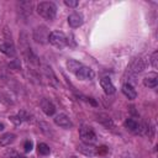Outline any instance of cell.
Listing matches in <instances>:
<instances>
[{"instance_id":"cell-13","label":"cell","mask_w":158,"mask_h":158,"mask_svg":"<svg viewBox=\"0 0 158 158\" xmlns=\"http://www.w3.org/2000/svg\"><path fill=\"white\" fill-rule=\"evenodd\" d=\"M100 85H101V88L104 89V91H105L107 95H111V94H114V93L116 91L114 84L111 83V80H110L109 78H101V79H100Z\"/></svg>"},{"instance_id":"cell-9","label":"cell","mask_w":158,"mask_h":158,"mask_svg":"<svg viewBox=\"0 0 158 158\" xmlns=\"http://www.w3.org/2000/svg\"><path fill=\"white\" fill-rule=\"evenodd\" d=\"M43 73H44L46 78L48 79L49 85L56 86V88H58V86H59V83H58V80H57V77L54 75V73H53V70H52V68H51V67L44 65V67H43Z\"/></svg>"},{"instance_id":"cell-18","label":"cell","mask_w":158,"mask_h":158,"mask_svg":"<svg viewBox=\"0 0 158 158\" xmlns=\"http://www.w3.org/2000/svg\"><path fill=\"white\" fill-rule=\"evenodd\" d=\"M15 137H16V136H15L14 133H10V132L2 135V136L0 137V146H2V147L9 146L10 143H12V142L15 141Z\"/></svg>"},{"instance_id":"cell-28","label":"cell","mask_w":158,"mask_h":158,"mask_svg":"<svg viewBox=\"0 0 158 158\" xmlns=\"http://www.w3.org/2000/svg\"><path fill=\"white\" fill-rule=\"evenodd\" d=\"M4 128H5V126H4V123H1V122H0V131H2Z\"/></svg>"},{"instance_id":"cell-17","label":"cell","mask_w":158,"mask_h":158,"mask_svg":"<svg viewBox=\"0 0 158 158\" xmlns=\"http://www.w3.org/2000/svg\"><path fill=\"white\" fill-rule=\"evenodd\" d=\"M96 120H98V122H100L101 125H104V126L107 127V128L114 127V121L111 120L110 116H107V115H105V114H99Z\"/></svg>"},{"instance_id":"cell-3","label":"cell","mask_w":158,"mask_h":158,"mask_svg":"<svg viewBox=\"0 0 158 158\" xmlns=\"http://www.w3.org/2000/svg\"><path fill=\"white\" fill-rule=\"evenodd\" d=\"M79 136H80L83 143H86V144H94L98 139L95 131L93 130V127H90L88 125H83L79 128Z\"/></svg>"},{"instance_id":"cell-19","label":"cell","mask_w":158,"mask_h":158,"mask_svg":"<svg viewBox=\"0 0 158 158\" xmlns=\"http://www.w3.org/2000/svg\"><path fill=\"white\" fill-rule=\"evenodd\" d=\"M81 65H83V64H81L80 62L75 60V59H68V60H67V68H68V70L72 72V73H74V74L79 70V68H80Z\"/></svg>"},{"instance_id":"cell-6","label":"cell","mask_w":158,"mask_h":158,"mask_svg":"<svg viewBox=\"0 0 158 158\" xmlns=\"http://www.w3.org/2000/svg\"><path fill=\"white\" fill-rule=\"evenodd\" d=\"M54 123L62 128H70L73 127L72 120L65 115V114H58L54 116Z\"/></svg>"},{"instance_id":"cell-20","label":"cell","mask_w":158,"mask_h":158,"mask_svg":"<svg viewBox=\"0 0 158 158\" xmlns=\"http://www.w3.org/2000/svg\"><path fill=\"white\" fill-rule=\"evenodd\" d=\"M138 126H139V123H138L136 120H133V118H126V121H125V127H126L128 131H131V132L137 133Z\"/></svg>"},{"instance_id":"cell-26","label":"cell","mask_w":158,"mask_h":158,"mask_svg":"<svg viewBox=\"0 0 158 158\" xmlns=\"http://www.w3.org/2000/svg\"><path fill=\"white\" fill-rule=\"evenodd\" d=\"M64 4L67 6H69V7H77L79 2L77 0H64Z\"/></svg>"},{"instance_id":"cell-11","label":"cell","mask_w":158,"mask_h":158,"mask_svg":"<svg viewBox=\"0 0 158 158\" xmlns=\"http://www.w3.org/2000/svg\"><path fill=\"white\" fill-rule=\"evenodd\" d=\"M0 52H2L7 57H15L16 56V49L11 42H4L0 44Z\"/></svg>"},{"instance_id":"cell-8","label":"cell","mask_w":158,"mask_h":158,"mask_svg":"<svg viewBox=\"0 0 158 158\" xmlns=\"http://www.w3.org/2000/svg\"><path fill=\"white\" fill-rule=\"evenodd\" d=\"M41 109L42 111L47 115V116H53L56 114V106L53 105V102L48 99H42L41 100Z\"/></svg>"},{"instance_id":"cell-1","label":"cell","mask_w":158,"mask_h":158,"mask_svg":"<svg viewBox=\"0 0 158 158\" xmlns=\"http://www.w3.org/2000/svg\"><path fill=\"white\" fill-rule=\"evenodd\" d=\"M37 12L46 20H53L57 14V6L51 1H42L37 5Z\"/></svg>"},{"instance_id":"cell-4","label":"cell","mask_w":158,"mask_h":158,"mask_svg":"<svg viewBox=\"0 0 158 158\" xmlns=\"http://www.w3.org/2000/svg\"><path fill=\"white\" fill-rule=\"evenodd\" d=\"M49 30L46 26H38L33 30V40L38 43H47L48 42V37H49Z\"/></svg>"},{"instance_id":"cell-15","label":"cell","mask_w":158,"mask_h":158,"mask_svg":"<svg viewBox=\"0 0 158 158\" xmlns=\"http://www.w3.org/2000/svg\"><path fill=\"white\" fill-rule=\"evenodd\" d=\"M122 93H123L125 96L128 98L130 100H133V99H136V96H137V91L135 90L133 85H132V84H128V83H126V84L122 85Z\"/></svg>"},{"instance_id":"cell-21","label":"cell","mask_w":158,"mask_h":158,"mask_svg":"<svg viewBox=\"0 0 158 158\" xmlns=\"http://www.w3.org/2000/svg\"><path fill=\"white\" fill-rule=\"evenodd\" d=\"M37 149H38V153L42 154V156H48L49 152H51V148H49L46 143H38Z\"/></svg>"},{"instance_id":"cell-23","label":"cell","mask_w":158,"mask_h":158,"mask_svg":"<svg viewBox=\"0 0 158 158\" xmlns=\"http://www.w3.org/2000/svg\"><path fill=\"white\" fill-rule=\"evenodd\" d=\"M32 148H33V142L30 141V139H26L25 143H23V149H25V152L28 153V152L32 151Z\"/></svg>"},{"instance_id":"cell-7","label":"cell","mask_w":158,"mask_h":158,"mask_svg":"<svg viewBox=\"0 0 158 158\" xmlns=\"http://www.w3.org/2000/svg\"><path fill=\"white\" fill-rule=\"evenodd\" d=\"M84 22V17L80 12H73L68 16V23L72 28H77L79 26H81Z\"/></svg>"},{"instance_id":"cell-16","label":"cell","mask_w":158,"mask_h":158,"mask_svg":"<svg viewBox=\"0 0 158 158\" xmlns=\"http://www.w3.org/2000/svg\"><path fill=\"white\" fill-rule=\"evenodd\" d=\"M143 84L148 88H156L158 84V75L156 73H149L148 75L144 77L143 79Z\"/></svg>"},{"instance_id":"cell-25","label":"cell","mask_w":158,"mask_h":158,"mask_svg":"<svg viewBox=\"0 0 158 158\" xmlns=\"http://www.w3.org/2000/svg\"><path fill=\"white\" fill-rule=\"evenodd\" d=\"M9 118H10V121H11L14 125H16V126H19V125L22 122V121H21V118L19 117V115H16V116H10Z\"/></svg>"},{"instance_id":"cell-22","label":"cell","mask_w":158,"mask_h":158,"mask_svg":"<svg viewBox=\"0 0 158 158\" xmlns=\"http://www.w3.org/2000/svg\"><path fill=\"white\" fill-rule=\"evenodd\" d=\"M151 63H152V67H153L154 69L158 68V52H157V51L153 52V54H152V57H151Z\"/></svg>"},{"instance_id":"cell-12","label":"cell","mask_w":158,"mask_h":158,"mask_svg":"<svg viewBox=\"0 0 158 158\" xmlns=\"http://www.w3.org/2000/svg\"><path fill=\"white\" fill-rule=\"evenodd\" d=\"M22 53H23V56H25V58H26L27 62H30V63H32V64H38V58H37V56L32 52V49H31L30 46L26 44V46L23 47V49H22Z\"/></svg>"},{"instance_id":"cell-5","label":"cell","mask_w":158,"mask_h":158,"mask_svg":"<svg viewBox=\"0 0 158 158\" xmlns=\"http://www.w3.org/2000/svg\"><path fill=\"white\" fill-rule=\"evenodd\" d=\"M77 78H79L80 80H91L94 77H95V73L91 68L89 67H85V65H81L79 68V70L75 73Z\"/></svg>"},{"instance_id":"cell-14","label":"cell","mask_w":158,"mask_h":158,"mask_svg":"<svg viewBox=\"0 0 158 158\" xmlns=\"http://www.w3.org/2000/svg\"><path fill=\"white\" fill-rule=\"evenodd\" d=\"M80 153H83V154H85V156H89V157H93V156H95L96 154V148L95 147H93V144H86V143H81V144H79L78 146V148H77Z\"/></svg>"},{"instance_id":"cell-24","label":"cell","mask_w":158,"mask_h":158,"mask_svg":"<svg viewBox=\"0 0 158 158\" xmlns=\"http://www.w3.org/2000/svg\"><path fill=\"white\" fill-rule=\"evenodd\" d=\"M17 115H19V117L21 118V121H30V120H31V116H30L26 111H23V110H22V111H20Z\"/></svg>"},{"instance_id":"cell-2","label":"cell","mask_w":158,"mask_h":158,"mask_svg":"<svg viewBox=\"0 0 158 158\" xmlns=\"http://www.w3.org/2000/svg\"><path fill=\"white\" fill-rule=\"evenodd\" d=\"M48 42L57 48H64L68 46V37L62 31H52L48 37Z\"/></svg>"},{"instance_id":"cell-27","label":"cell","mask_w":158,"mask_h":158,"mask_svg":"<svg viewBox=\"0 0 158 158\" xmlns=\"http://www.w3.org/2000/svg\"><path fill=\"white\" fill-rule=\"evenodd\" d=\"M106 152H107V147H105V146L96 148V154H105Z\"/></svg>"},{"instance_id":"cell-30","label":"cell","mask_w":158,"mask_h":158,"mask_svg":"<svg viewBox=\"0 0 158 158\" xmlns=\"http://www.w3.org/2000/svg\"><path fill=\"white\" fill-rule=\"evenodd\" d=\"M70 158H77V157H70Z\"/></svg>"},{"instance_id":"cell-10","label":"cell","mask_w":158,"mask_h":158,"mask_svg":"<svg viewBox=\"0 0 158 158\" xmlns=\"http://www.w3.org/2000/svg\"><path fill=\"white\" fill-rule=\"evenodd\" d=\"M146 68V63L142 58H135L130 65V72L137 74V73H141L143 69Z\"/></svg>"},{"instance_id":"cell-29","label":"cell","mask_w":158,"mask_h":158,"mask_svg":"<svg viewBox=\"0 0 158 158\" xmlns=\"http://www.w3.org/2000/svg\"><path fill=\"white\" fill-rule=\"evenodd\" d=\"M16 158H25V157H16Z\"/></svg>"}]
</instances>
